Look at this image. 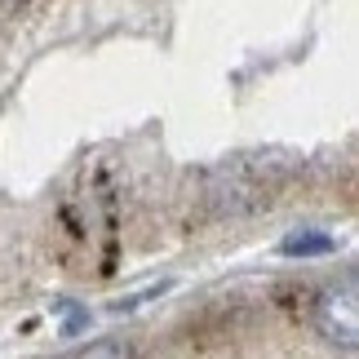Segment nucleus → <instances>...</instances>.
Returning <instances> with one entry per match:
<instances>
[{
    "instance_id": "7ed1b4c3",
    "label": "nucleus",
    "mask_w": 359,
    "mask_h": 359,
    "mask_svg": "<svg viewBox=\"0 0 359 359\" xmlns=\"http://www.w3.org/2000/svg\"><path fill=\"white\" fill-rule=\"evenodd\" d=\"M72 359H133V346L120 341V337H102V341H93V346L76 351Z\"/></svg>"
},
{
    "instance_id": "f03ea898",
    "label": "nucleus",
    "mask_w": 359,
    "mask_h": 359,
    "mask_svg": "<svg viewBox=\"0 0 359 359\" xmlns=\"http://www.w3.org/2000/svg\"><path fill=\"white\" fill-rule=\"evenodd\" d=\"M337 240L328 236V231H293V236H284L280 253L284 257H320V253H333Z\"/></svg>"
},
{
    "instance_id": "f257e3e1",
    "label": "nucleus",
    "mask_w": 359,
    "mask_h": 359,
    "mask_svg": "<svg viewBox=\"0 0 359 359\" xmlns=\"http://www.w3.org/2000/svg\"><path fill=\"white\" fill-rule=\"evenodd\" d=\"M311 324L328 346L359 351V271L328 280L311 302Z\"/></svg>"
}]
</instances>
